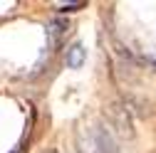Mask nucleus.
<instances>
[{"label":"nucleus","mask_w":156,"mask_h":153,"mask_svg":"<svg viewBox=\"0 0 156 153\" xmlns=\"http://www.w3.org/2000/svg\"><path fill=\"white\" fill-rule=\"evenodd\" d=\"M77 153H94V151H92V143H89V136H87V141H84V133H82V131L77 133Z\"/></svg>","instance_id":"5"},{"label":"nucleus","mask_w":156,"mask_h":153,"mask_svg":"<svg viewBox=\"0 0 156 153\" xmlns=\"http://www.w3.org/2000/svg\"><path fill=\"white\" fill-rule=\"evenodd\" d=\"M82 62H84V49H82V45H72V47L67 49V67L77 69V67H82Z\"/></svg>","instance_id":"4"},{"label":"nucleus","mask_w":156,"mask_h":153,"mask_svg":"<svg viewBox=\"0 0 156 153\" xmlns=\"http://www.w3.org/2000/svg\"><path fill=\"white\" fill-rule=\"evenodd\" d=\"M15 153H20V151H15Z\"/></svg>","instance_id":"8"},{"label":"nucleus","mask_w":156,"mask_h":153,"mask_svg":"<svg viewBox=\"0 0 156 153\" xmlns=\"http://www.w3.org/2000/svg\"><path fill=\"white\" fill-rule=\"evenodd\" d=\"M67 20H62V17H55V20L47 22V37H50V45H60L62 35L67 32Z\"/></svg>","instance_id":"3"},{"label":"nucleus","mask_w":156,"mask_h":153,"mask_svg":"<svg viewBox=\"0 0 156 153\" xmlns=\"http://www.w3.org/2000/svg\"><path fill=\"white\" fill-rule=\"evenodd\" d=\"M62 12H72V10H80V8H84V3H60L57 5Z\"/></svg>","instance_id":"6"},{"label":"nucleus","mask_w":156,"mask_h":153,"mask_svg":"<svg viewBox=\"0 0 156 153\" xmlns=\"http://www.w3.org/2000/svg\"><path fill=\"white\" fill-rule=\"evenodd\" d=\"M89 143H92L94 153H122V148H119V143H116L112 128L104 126L102 121L97 124L94 128H89Z\"/></svg>","instance_id":"1"},{"label":"nucleus","mask_w":156,"mask_h":153,"mask_svg":"<svg viewBox=\"0 0 156 153\" xmlns=\"http://www.w3.org/2000/svg\"><path fill=\"white\" fill-rule=\"evenodd\" d=\"M109 116H112V126L119 131L124 138L134 136V126H131V119H129V111L122 104H112L109 106Z\"/></svg>","instance_id":"2"},{"label":"nucleus","mask_w":156,"mask_h":153,"mask_svg":"<svg viewBox=\"0 0 156 153\" xmlns=\"http://www.w3.org/2000/svg\"><path fill=\"white\" fill-rule=\"evenodd\" d=\"M45 153H57V151H52V148H50V151H45Z\"/></svg>","instance_id":"7"}]
</instances>
